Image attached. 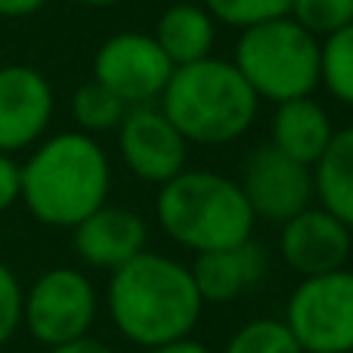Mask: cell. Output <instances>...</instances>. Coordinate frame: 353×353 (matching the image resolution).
<instances>
[{
    "label": "cell",
    "instance_id": "1",
    "mask_svg": "<svg viewBox=\"0 0 353 353\" xmlns=\"http://www.w3.org/2000/svg\"><path fill=\"white\" fill-rule=\"evenodd\" d=\"M105 307L118 335L149 350L155 344L192 335L205 301L195 288L192 270L183 261L140 251L109 276Z\"/></svg>",
    "mask_w": 353,
    "mask_h": 353
},
{
    "label": "cell",
    "instance_id": "2",
    "mask_svg": "<svg viewBox=\"0 0 353 353\" xmlns=\"http://www.w3.org/2000/svg\"><path fill=\"white\" fill-rule=\"evenodd\" d=\"M19 201H25L37 223L56 230H72L87 214L105 205L112 192L109 155L97 137L84 130L43 137L37 146H31V155L25 165H19Z\"/></svg>",
    "mask_w": 353,
    "mask_h": 353
},
{
    "label": "cell",
    "instance_id": "3",
    "mask_svg": "<svg viewBox=\"0 0 353 353\" xmlns=\"http://www.w3.org/2000/svg\"><path fill=\"white\" fill-rule=\"evenodd\" d=\"M159 109L186 137L189 146H226L251 130L261 109L232 59L205 56L176 65L159 97Z\"/></svg>",
    "mask_w": 353,
    "mask_h": 353
},
{
    "label": "cell",
    "instance_id": "4",
    "mask_svg": "<svg viewBox=\"0 0 353 353\" xmlns=\"http://www.w3.org/2000/svg\"><path fill=\"white\" fill-rule=\"evenodd\" d=\"M155 217L161 232L192 254L245 242L257 223L242 186L232 176L189 168L159 186Z\"/></svg>",
    "mask_w": 353,
    "mask_h": 353
},
{
    "label": "cell",
    "instance_id": "5",
    "mask_svg": "<svg viewBox=\"0 0 353 353\" xmlns=\"http://www.w3.org/2000/svg\"><path fill=\"white\" fill-rule=\"evenodd\" d=\"M232 65L242 72L257 99L273 105L313 97L319 87V37L292 16L270 19L239 31Z\"/></svg>",
    "mask_w": 353,
    "mask_h": 353
},
{
    "label": "cell",
    "instance_id": "6",
    "mask_svg": "<svg viewBox=\"0 0 353 353\" xmlns=\"http://www.w3.org/2000/svg\"><path fill=\"white\" fill-rule=\"evenodd\" d=\"M282 319L304 353H353V270L304 276Z\"/></svg>",
    "mask_w": 353,
    "mask_h": 353
},
{
    "label": "cell",
    "instance_id": "7",
    "mask_svg": "<svg viewBox=\"0 0 353 353\" xmlns=\"http://www.w3.org/2000/svg\"><path fill=\"white\" fill-rule=\"evenodd\" d=\"M99 313V294L78 267L41 273L22 301V325L43 347H59L90 335Z\"/></svg>",
    "mask_w": 353,
    "mask_h": 353
},
{
    "label": "cell",
    "instance_id": "8",
    "mask_svg": "<svg viewBox=\"0 0 353 353\" xmlns=\"http://www.w3.org/2000/svg\"><path fill=\"white\" fill-rule=\"evenodd\" d=\"M174 62L152 34L118 31L99 43L93 56V81L112 90L124 105H149L161 97Z\"/></svg>",
    "mask_w": 353,
    "mask_h": 353
},
{
    "label": "cell",
    "instance_id": "9",
    "mask_svg": "<svg viewBox=\"0 0 353 353\" xmlns=\"http://www.w3.org/2000/svg\"><path fill=\"white\" fill-rule=\"evenodd\" d=\"M115 134L118 155L137 180L161 186L186 168L189 143L159 105H130Z\"/></svg>",
    "mask_w": 353,
    "mask_h": 353
},
{
    "label": "cell",
    "instance_id": "10",
    "mask_svg": "<svg viewBox=\"0 0 353 353\" xmlns=\"http://www.w3.org/2000/svg\"><path fill=\"white\" fill-rule=\"evenodd\" d=\"M242 192L248 199L254 217L285 223L288 217L301 214L313 205V168L282 155L279 149L257 146L245 159L242 168Z\"/></svg>",
    "mask_w": 353,
    "mask_h": 353
},
{
    "label": "cell",
    "instance_id": "11",
    "mask_svg": "<svg viewBox=\"0 0 353 353\" xmlns=\"http://www.w3.org/2000/svg\"><path fill=\"white\" fill-rule=\"evenodd\" d=\"M56 97L34 65H0V152L16 155L37 146L53 121Z\"/></svg>",
    "mask_w": 353,
    "mask_h": 353
},
{
    "label": "cell",
    "instance_id": "12",
    "mask_svg": "<svg viewBox=\"0 0 353 353\" xmlns=\"http://www.w3.org/2000/svg\"><path fill=\"white\" fill-rule=\"evenodd\" d=\"M350 251L353 230L319 205L304 208L282 223L279 254L298 276H319L347 267Z\"/></svg>",
    "mask_w": 353,
    "mask_h": 353
},
{
    "label": "cell",
    "instance_id": "13",
    "mask_svg": "<svg viewBox=\"0 0 353 353\" xmlns=\"http://www.w3.org/2000/svg\"><path fill=\"white\" fill-rule=\"evenodd\" d=\"M149 223L143 214L124 205H99L81 223L72 226V248L87 267L115 273L140 251H146Z\"/></svg>",
    "mask_w": 353,
    "mask_h": 353
},
{
    "label": "cell",
    "instance_id": "14",
    "mask_svg": "<svg viewBox=\"0 0 353 353\" xmlns=\"http://www.w3.org/2000/svg\"><path fill=\"white\" fill-rule=\"evenodd\" d=\"M189 270L205 304H230L261 285L270 270V257L254 239H245L230 248L195 254Z\"/></svg>",
    "mask_w": 353,
    "mask_h": 353
},
{
    "label": "cell",
    "instance_id": "15",
    "mask_svg": "<svg viewBox=\"0 0 353 353\" xmlns=\"http://www.w3.org/2000/svg\"><path fill=\"white\" fill-rule=\"evenodd\" d=\"M332 134H335L332 115L313 97L279 103L273 112V121H270V146L307 168H313L319 161Z\"/></svg>",
    "mask_w": 353,
    "mask_h": 353
},
{
    "label": "cell",
    "instance_id": "16",
    "mask_svg": "<svg viewBox=\"0 0 353 353\" xmlns=\"http://www.w3.org/2000/svg\"><path fill=\"white\" fill-rule=\"evenodd\" d=\"M152 37L165 56L176 65H189L205 56H211L214 37H217V22L214 16L199 3H174L155 22Z\"/></svg>",
    "mask_w": 353,
    "mask_h": 353
},
{
    "label": "cell",
    "instance_id": "17",
    "mask_svg": "<svg viewBox=\"0 0 353 353\" xmlns=\"http://www.w3.org/2000/svg\"><path fill=\"white\" fill-rule=\"evenodd\" d=\"M313 195L319 208L353 230V124L332 134L325 152L313 165Z\"/></svg>",
    "mask_w": 353,
    "mask_h": 353
},
{
    "label": "cell",
    "instance_id": "18",
    "mask_svg": "<svg viewBox=\"0 0 353 353\" xmlns=\"http://www.w3.org/2000/svg\"><path fill=\"white\" fill-rule=\"evenodd\" d=\"M319 87L353 109V22L319 37Z\"/></svg>",
    "mask_w": 353,
    "mask_h": 353
},
{
    "label": "cell",
    "instance_id": "19",
    "mask_svg": "<svg viewBox=\"0 0 353 353\" xmlns=\"http://www.w3.org/2000/svg\"><path fill=\"white\" fill-rule=\"evenodd\" d=\"M130 105H124L121 99L112 90H105L99 81H87L74 90L72 97V118L78 124V130L97 137V134H109V130H118L124 112Z\"/></svg>",
    "mask_w": 353,
    "mask_h": 353
},
{
    "label": "cell",
    "instance_id": "20",
    "mask_svg": "<svg viewBox=\"0 0 353 353\" xmlns=\"http://www.w3.org/2000/svg\"><path fill=\"white\" fill-rule=\"evenodd\" d=\"M223 353H304L285 319L257 316L230 335Z\"/></svg>",
    "mask_w": 353,
    "mask_h": 353
},
{
    "label": "cell",
    "instance_id": "21",
    "mask_svg": "<svg viewBox=\"0 0 353 353\" xmlns=\"http://www.w3.org/2000/svg\"><path fill=\"white\" fill-rule=\"evenodd\" d=\"M201 6L214 16V22L226 25V28L245 31L251 25L288 16L292 0H205Z\"/></svg>",
    "mask_w": 353,
    "mask_h": 353
},
{
    "label": "cell",
    "instance_id": "22",
    "mask_svg": "<svg viewBox=\"0 0 353 353\" xmlns=\"http://www.w3.org/2000/svg\"><path fill=\"white\" fill-rule=\"evenodd\" d=\"M288 16L310 34L325 37L353 22V0H292Z\"/></svg>",
    "mask_w": 353,
    "mask_h": 353
},
{
    "label": "cell",
    "instance_id": "23",
    "mask_svg": "<svg viewBox=\"0 0 353 353\" xmlns=\"http://www.w3.org/2000/svg\"><path fill=\"white\" fill-rule=\"evenodd\" d=\"M22 301L25 288L19 276L6 263H0V347L22 329Z\"/></svg>",
    "mask_w": 353,
    "mask_h": 353
},
{
    "label": "cell",
    "instance_id": "24",
    "mask_svg": "<svg viewBox=\"0 0 353 353\" xmlns=\"http://www.w3.org/2000/svg\"><path fill=\"white\" fill-rule=\"evenodd\" d=\"M22 192V174H19V161L12 155L0 152V214L10 211L19 201Z\"/></svg>",
    "mask_w": 353,
    "mask_h": 353
},
{
    "label": "cell",
    "instance_id": "25",
    "mask_svg": "<svg viewBox=\"0 0 353 353\" xmlns=\"http://www.w3.org/2000/svg\"><path fill=\"white\" fill-rule=\"evenodd\" d=\"M50 353H118V350H112L109 344L99 341V338L84 335V338H74V341H68V344H59V347H50Z\"/></svg>",
    "mask_w": 353,
    "mask_h": 353
},
{
    "label": "cell",
    "instance_id": "26",
    "mask_svg": "<svg viewBox=\"0 0 353 353\" xmlns=\"http://www.w3.org/2000/svg\"><path fill=\"white\" fill-rule=\"evenodd\" d=\"M47 0H0V19H25L43 10Z\"/></svg>",
    "mask_w": 353,
    "mask_h": 353
},
{
    "label": "cell",
    "instance_id": "27",
    "mask_svg": "<svg viewBox=\"0 0 353 353\" xmlns=\"http://www.w3.org/2000/svg\"><path fill=\"white\" fill-rule=\"evenodd\" d=\"M146 353H211V350H208V344H201L199 338L186 335V338L165 341V344H155V347H149Z\"/></svg>",
    "mask_w": 353,
    "mask_h": 353
},
{
    "label": "cell",
    "instance_id": "28",
    "mask_svg": "<svg viewBox=\"0 0 353 353\" xmlns=\"http://www.w3.org/2000/svg\"><path fill=\"white\" fill-rule=\"evenodd\" d=\"M74 3H84V6H115V3H121V0H74Z\"/></svg>",
    "mask_w": 353,
    "mask_h": 353
}]
</instances>
